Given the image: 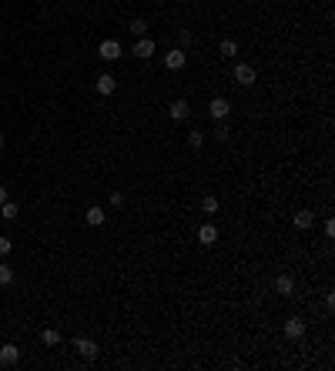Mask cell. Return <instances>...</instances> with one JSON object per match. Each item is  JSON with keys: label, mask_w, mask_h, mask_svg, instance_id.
<instances>
[{"label": "cell", "mask_w": 335, "mask_h": 371, "mask_svg": "<svg viewBox=\"0 0 335 371\" xmlns=\"http://www.w3.org/2000/svg\"><path fill=\"white\" fill-rule=\"evenodd\" d=\"M188 64V54L181 47H174V50H168V54H164V67L168 70H181Z\"/></svg>", "instance_id": "7a4b0ae2"}, {"label": "cell", "mask_w": 335, "mask_h": 371, "mask_svg": "<svg viewBox=\"0 0 335 371\" xmlns=\"http://www.w3.org/2000/svg\"><path fill=\"white\" fill-rule=\"evenodd\" d=\"M168 114H171L174 120H188L191 117V104H188V100H174V104L168 107Z\"/></svg>", "instance_id": "ba28073f"}, {"label": "cell", "mask_w": 335, "mask_h": 371, "mask_svg": "<svg viewBox=\"0 0 335 371\" xmlns=\"http://www.w3.org/2000/svg\"><path fill=\"white\" fill-rule=\"evenodd\" d=\"M74 348L81 351V358H84V361H94V358H97V344H94L91 338H74Z\"/></svg>", "instance_id": "277c9868"}, {"label": "cell", "mask_w": 335, "mask_h": 371, "mask_svg": "<svg viewBox=\"0 0 335 371\" xmlns=\"http://www.w3.org/2000/svg\"><path fill=\"white\" fill-rule=\"evenodd\" d=\"M17 361H21V348H17V344H4V348H0V364L10 368V364H17Z\"/></svg>", "instance_id": "8992f818"}, {"label": "cell", "mask_w": 335, "mask_h": 371, "mask_svg": "<svg viewBox=\"0 0 335 371\" xmlns=\"http://www.w3.org/2000/svg\"><path fill=\"white\" fill-rule=\"evenodd\" d=\"M128 30H131V34H137V37H144V30H148V20H144V17H134Z\"/></svg>", "instance_id": "e0dca14e"}, {"label": "cell", "mask_w": 335, "mask_h": 371, "mask_svg": "<svg viewBox=\"0 0 335 371\" xmlns=\"http://www.w3.org/2000/svg\"><path fill=\"white\" fill-rule=\"evenodd\" d=\"M275 291L278 294H292L295 291V281L288 278V274H278V278H275Z\"/></svg>", "instance_id": "4fadbf2b"}, {"label": "cell", "mask_w": 335, "mask_h": 371, "mask_svg": "<svg viewBox=\"0 0 335 371\" xmlns=\"http://www.w3.org/2000/svg\"><path fill=\"white\" fill-rule=\"evenodd\" d=\"M14 251V244H10V238H0V254H10Z\"/></svg>", "instance_id": "cb8c5ba5"}, {"label": "cell", "mask_w": 335, "mask_h": 371, "mask_svg": "<svg viewBox=\"0 0 335 371\" xmlns=\"http://www.w3.org/2000/svg\"><path fill=\"white\" fill-rule=\"evenodd\" d=\"M188 144H191L194 151H198V147L205 144V134H201V131H191V134H188Z\"/></svg>", "instance_id": "7402d4cb"}, {"label": "cell", "mask_w": 335, "mask_h": 371, "mask_svg": "<svg viewBox=\"0 0 335 371\" xmlns=\"http://www.w3.org/2000/svg\"><path fill=\"white\" fill-rule=\"evenodd\" d=\"M41 341H44V344H61V331H54V328H44Z\"/></svg>", "instance_id": "ac0fdd59"}, {"label": "cell", "mask_w": 335, "mask_h": 371, "mask_svg": "<svg viewBox=\"0 0 335 371\" xmlns=\"http://www.w3.org/2000/svg\"><path fill=\"white\" fill-rule=\"evenodd\" d=\"M97 54H101V60H117L124 50H121V44H117V40H101V50H97Z\"/></svg>", "instance_id": "5b68a950"}, {"label": "cell", "mask_w": 335, "mask_h": 371, "mask_svg": "<svg viewBox=\"0 0 335 371\" xmlns=\"http://www.w3.org/2000/svg\"><path fill=\"white\" fill-rule=\"evenodd\" d=\"M0 217H4V221H17V204L14 201H4V204H0Z\"/></svg>", "instance_id": "9a60e30c"}, {"label": "cell", "mask_w": 335, "mask_h": 371, "mask_svg": "<svg viewBox=\"0 0 335 371\" xmlns=\"http://www.w3.org/2000/svg\"><path fill=\"white\" fill-rule=\"evenodd\" d=\"M84 221H87L91 228H101V224H104V211H101V208H87Z\"/></svg>", "instance_id": "5bb4252c"}, {"label": "cell", "mask_w": 335, "mask_h": 371, "mask_svg": "<svg viewBox=\"0 0 335 371\" xmlns=\"http://www.w3.org/2000/svg\"><path fill=\"white\" fill-rule=\"evenodd\" d=\"M198 241H201V244H214V241H218V228H214V224H201L198 228Z\"/></svg>", "instance_id": "30bf717a"}, {"label": "cell", "mask_w": 335, "mask_h": 371, "mask_svg": "<svg viewBox=\"0 0 335 371\" xmlns=\"http://www.w3.org/2000/svg\"><path fill=\"white\" fill-rule=\"evenodd\" d=\"M201 211H205V214H214V211H218V197H211V194H208L205 201H201Z\"/></svg>", "instance_id": "44dd1931"}, {"label": "cell", "mask_w": 335, "mask_h": 371, "mask_svg": "<svg viewBox=\"0 0 335 371\" xmlns=\"http://www.w3.org/2000/svg\"><path fill=\"white\" fill-rule=\"evenodd\" d=\"M94 87H97V94H114L117 80L111 77V74H101V77H97V84H94Z\"/></svg>", "instance_id": "8fae6325"}, {"label": "cell", "mask_w": 335, "mask_h": 371, "mask_svg": "<svg viewBox=\"0 0 335 371\" xmlns=\"http://www.w3.org/2000/svg\"><path fill=\"white\" fill-rule=\"evenodd\" d=\"M235 80H238L242 87H251V84L258 80L255 67H251V64H238V67H235Z\"/></svg>", "instance_id": "3957f363"}, {"label": "cell", "mask_w": 335, "mask_h": 371, "mask_svg": "<svg viewBox=\"0 0 335 371\" xmlns=\"http://www.w3.org/2000/svg\"><path fill=\"white\" fill-rule=\"evenodd\" d=\"M231 137V127L225 124V120H218V127H214V140H228Z\"/></svg>", "instance_id": "d6986e66"}, {"label": "cell", "mask_w": 335, "mask_h": 371, "mask_svg": "<svg viewBox=\"0 0 335 371\" xmlns=\"http://www.w3.org/2000/svg\"><path fill=\"white\" fill-rule=\"evenodd\" d=\"M218 54H221V57H235V54H238V44H235V40H221V44H218Z\"/></svg>", "instance_id": "2e32d148"}, {"label": "cell", "mask_w": 335, "mask_h": 371, "mask_svg": "<svg viewBox=\"0 0 335 371\" xmlns=\"http://www.w3.org/2000/svg\"><path fill=\"white\" fill-rule=\"evenodd\" d=\"M178 37H181V47H188V44L194 40V34H191L188 27H181V30H178Z\"/></svg>", "instance_id": "603a6c76"}, {"label": "cell", "mask_w": 335, "mask_h": 371, "mask_svg": "<svg viewBox=\"0 0 335 371\" xmlns=\"http://www.w3.org/2000/svg\"><path fill=\"white\" fill-rule=\"evenodd\" d=\"M208 114H211L214 120H225L231 114V104L225 97H211V100H208Z\"/></svg>", "instance_id": "6da1fadb"}, {"label": "cell", "mask_w": 335, "mask_h": 371, "mask_svg": "<svg viewBox=\"0 0 335 371\" xmlns=\"http://www.w3.org/2000/svg\"><path fill=\"white\" fill-rule=\"evenodd\" d=\"M134 57H141V60H148V57H154V40L151 37H141V40L134 44V50H131Z\"/></svg>", "instance_id": "52a82bcc"}, {"label": "cell", "mask_w": 335, "mask_h": 371, "mask_svg": "<svg viewBox=\"0 0 335 371\" xmlns=\"http://www.w3.org/2000/svg\"><path fill=\"white\" fill-rule=\"evenodd\" d=\"M7 201V188H4V184H0V204Z\"/></svg>", "instance_id": "484cf974"}, {"label": "cell", "mask_w": 335, "mask_h": 371, "mask_svg": "<svg viewBox=\"0 0 335 371\" xmlns=\"http://www.w3.org/2000/svg\"><path fill=\"white\" fill-rule=\"evenodd\" d=\"M111 204H114V208H121V204H124V194H121V191H114V194H111Z\"/></svg>", "instance_id": "d4e9b609"}, {"label": "cell", "mask_w": 335, "mask_h": 371, "mask_svg": "<svg viewBox=\"0 0 335 371\" xmlns=\"http://www.w3.org/2000/svg\"><path fill=\"white\" fill-rule=\"evenodd\" d=\"M312 224H315V214H312V211H305V208L295 211V228H302V231H305V228H312Z\"/></svg>", "instance_id": "7c38bea8"}, {"label": "cell", "mask_w": 335, "mask_h": 371, "mask_svg": "<svg viewBox=\"0 0 335 371\" xmlns=\"http://www.w3.org/2000/svg\"><path fill=\"white\" fill-rule=\"evenodd\" d=\"M302 335H305V321H302V318H292V321L285 324V338L288 341H299Z\"/></svg>", "instance_id": "9c48e42d"}, {"label": "cell", "mask_w": 335, "mask_h": 371, "mask_svg": "<svg viewBox=\"0 0 335 371\" xmlns=\"http://www.w3.org/2000/svg\"><path fill=\"white\" fill-rule=\"evenodd\" d=\"M10 281H14V267H10V264H0V284L7 287Z\"/></svg>", "instance_id": "ffe728a7"}, {"label": "cell", "mask_w": 335, "mask_h": 371, "mask_svg": "<svg viewBox=\"0 0 335 371\" xmlns=\"http://www.w3.org/2000/svg\"><path fill=\"white\" fill-rule=\"evenodd\" d=\"M0 147H4V134H0Z\"/></svg>", "instance_id": "4316f807"}]
</instances>
